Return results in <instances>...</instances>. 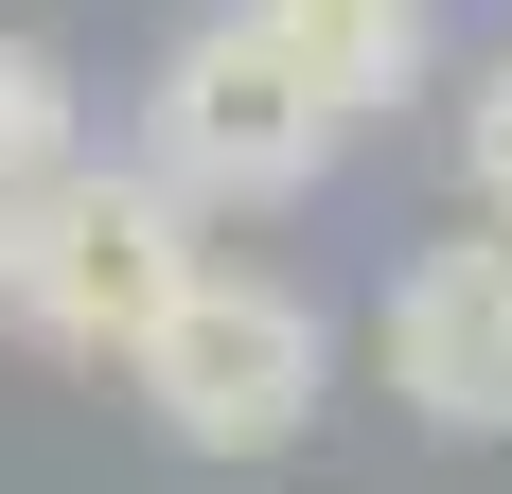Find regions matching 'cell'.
Returning <instances> with one entry per match:
<instances>
[{
  "mask_svg": "<svg viewBox=\"0 0 512 494\" xmlns=\"http://www.w3.org/2000/svg\"><path fill=\"white\" fill-rule=\"evenodd\" d=\"M460 177H477V230H512V53H477V106H460Z\"/></svg>",
  "mask_w": 512,
  "mask_h": 494,
  "instance_id": "7",
  "label": "cell"
},
{
  "mask_svg": "<svg viewBox=\"0 0 512 494\" xmlns=\"http://www.w3.org/2000/svg\"><path fill=\"white\" fill-rule=\"evenodd\" d=\"M248 18L301 53V71L354 106V124H389V106L424 89V0H248Z\"/></svg>",
  "mask_w": 512,
  "mask_h": 494,
  "instance_id": "5",
  "label": "cell"
},
{
  "mask_svg": "<svg viewBox=\"0 0 512 494\" xmlns=\"http://www.w3.org/2000/svg\"><path fill=\"white\" fill-rule=\"evenodd\" d=\"M124 371H142V406L195 459H283L318 424V389H336V318H318L301 283H265V265H195Z\"/></svg>",
  "mask_w": 512,
  "mask_h": 494,
  "instance_id": "2",
  "label": "cell"
},
{
  "mask_svg": "<svg viewBox=\"0 0 512 494\" xmlns=\"http://www.w3.org/2000/svg\"><path fill=\"white\" fill-rule=\"evenodd\" d=\"M0 265H18V212H0Z\"/></svg>",
  "mask_w": 512,
  "mask_h": 494,
  "instance_id": "8",
  "label": "cell"
},
{
  "mask_svg": "<svg viewBox=\"0 0 512 494\" xmlns=\"http://www.w3.org/2000/svg\"><path fill=\"white\" fill-rule=\"evenodd\" d=\"M336 142H354V106L318 89L248 0H212L195 36L142 71V142H124V159H142L177 212H283V195L336 177Z\"/></svg>",
  "mask_w": 512,
  "mask_h": 494,
  "instance_id": "1",
  "label": "cell"
},
{
  "mask_svg": "<svg viewBox=\"0 0 512 494\" xmlns=\"http://www.w3.org/2000/svg\"><path fill=\"white\" fill-rule=\"evenodd\" d=\"M371 353H389V389H407L442 442H512V230L407 247V265H389Z\"/></svg>",
  "mask_w": 512,
  "mask_h": 494,
  "instance_id": "4",
  "label": "cell"
},
{
  "mask_svg": "<svg viewBox=\"0 0 512 494\" xmlns=\"http://www.w3.org/2000/svg\"><path fill=\"white\" fill-rule=\"evenodd\" d=\"M212 247H195V212L159 195L142 159H71L53 195H18V265H0V318H36L71 371H106V353H142L159 336V300L195 283Z\"/></svg>",
  "mask_w": 512,
  "mask_h": 494,
  "instance_id": "3",
  "label": "cell"
},
{
  "mask_svg": "<svg viewBox=\"0 0 512 494\" xmlns=\"http://www.w3.org/2000/svg\"><path fill=\"white\" fill-rule=\"evenodd\" d=\"M71 159H89V89H71V53H53V36H0V212L53 195Z\"/></svg>",
  "mask_w": 512,
  "mask_h": 494,
  "instance_id": "6",
  "label": "cell"
}]
</instances>
